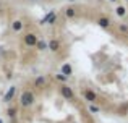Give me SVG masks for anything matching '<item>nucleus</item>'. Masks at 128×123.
Listing matches in <instances>:
<instances>
[{
    "label": "nucleus",
    "mask_w": 128,
    "mask_h": 123,
    "mask_svg": "<svg viewBox=\"0 0 128 123\" xmlns=\"http://www.w3.org/2000/svg\"><path fill=\"white\" fill-rule=\"evenodd\" d=\"M6 115H8L10 118H15L16 117V109H13V107H10L8 110H6Z\"/></svg>",
    "instance_id": "obj_11"
},
{
    "label": "nucleus",
    "mask_w": 128,
    "mask_h": 123,
    "mask_svg": "<svg viewBox=\"0 0 128 123\" xmlns=\"http://www.w3.org/2000/svg\"><path fill=\"white\" fill-rule=\"evenodd\" d=\"M34 84L36 86H44V84H46V78H44V76H39V78L34 81Z\"/></svg>",
    "instance_id": "obj_12"
},
{
    "label": "nucleus",
    "mask_w": 128,
    "mask_h": 123,
    "mask_svg": "<svg viewBox=\"0 0 128 123\" xmlns=\"http://www.w3.org/2000/svg\"><path fill=\"white\" fill-rule=\"evenodd\" d=\"M12 28H13V31H21L23 29V21H20V19H16V21H13V24H12Z\"/></svg>",
    "instance_id": "obj_9"
},
{
    "label": "nucleus",
    "mask_w": 128,
    "mask_h": 123,
    "mask_svg": "<svg viewBox=\"0 0 128 123\" xmlns=\"http://www.w3.org/2000/svg\"><path fill=\"white\" fill-rule=\"evenodd\" d=\"M120 31H122V32H128V26H125V24H120Z\"/></svg>",
    "instance_id": "obj_17"
},
{
    "label": "nucleus",
    "mask_w": 128,
    "mask_h": 123,
    "mask_svg": "<svg viewBox=\"0 0 128 123\" xmlns=\"http://www.w3.org/2000/svg\"><path fill=\"white\" fill-rule=\"evenodd\" d=\"M54 21H55V13L50 11V13H47V15L41 19V24H47V23H49V24H52Z\"/></svg>",
    "instance_id": "obj_5"
},
{
    "label": "nucleus",
    "mask_w": 128,
    "mask_h": 123,
    "mask_svg": "<svg viewBox=\"0 0 128 123\" xmlns=\"http://www.w3.org/2000/svg\"><path fill=\"white\" fill-rule=\"evenodd\" d=\"M24 44L29 45V47H34V45L38 44V37H36V34H32V32L26 34L24 36Z\"/></svg>",
    "instance_id": "obj_3"
},
{
    "label": "nucleus",
    "mask_w": 128,
    "mask_h": 123,
    "mask_svg": "<svg viewBox=\"0 0 128 123\" xmlns=\"http://www.w3.org/2000/svg\"><path fill=\"white\" fill-rule=\"evenodd\" d=\"M66 16H68V18H73V16H75V10L73 8H66Z\"/></svg>",
    "instance_id": "obj_15"
},
{
    "label": "nucleus",
    "mask_w": 128,
    "mask_h": 123,
    "mask_svg": "<svg viewBox=\"0 0 128 123\" xmlns=\"http://www.w3.org/2000/svg\"><path fill=\"white\" fill-rule=\"evenodd\" d=\"M34 101H36V97L31 91H23L21 96H20V104H21V107H31V105L34 104Z\"/></svg>",
    "instance_id": "obj_1"
},
{
    "label": "nucleus",
    "mask_w": 128,
    "mask_h": 123,
    "mask_svg": "<svg viewBox=\"0 0 128 123\" xmlns=\"http://www.w3.org/2000/svg\"><path fill=\"white\" fill-rule=\"evenodd\" d=\"M126 2H128V0H126Z\"/></svg>",
    "instance_id": "obj_21"
},
{
    "label": "nucleus",
    "mask_w": 128,
    "mask_h": 123,
    "mask_svg": "<svg viewBox=\"0 0 128 123\" xmlns=\"http://www.w3.org/2000/svg\"><path fill=\"white\" fill-rule=\"evenodd\" d=\"M60 92H62V96L65 99H68V101H73V99H75V94H73L72 88H68L66 84H62V86H60Z\"/></svg>",
    "instance_id": "obj_2"
},
{
    "label": "nucleus",
    "mask_w": 128,
    "mask_h": 123,
    "mask_svg": "<svg viewBox=\"0 0 128 123\" xmlns=\"http://www.w3.org/2000/svg\"><path fill=\"white\" fill-rule=\"evenodd\" d=\"M110 2H117V0H110Z\"/></svg>",
    "instance_id": "obj_19"
},
{
    "label": "nucleus",
    "mask_w": 128,
    "mask_h": 123,
    "mask_svg": "<svg viewBox=\"0 0 128 123\" xmlns=\"http://www.w3.org/2000/svg\"><path fill=\"white\" fill-rule=\"evenodd\" d=\"M89 110L91 112H99V109H97L96 105H89Z\"/></svg>",
    "instance_id": "obj_18"
},
{
    "label": "nucleus",
    "mask_w": 128,
    "mask_h": 123,
    "mask_svg": "<svg viewBox=\"0 0 128 123\" xmlns=\"http://www.w3.org/2000/svg\"><path fill=\"white\" fill-rule=\"evenodd\" d=\"M57 79H58V81H62V83H65L66 81V76H63L62 73H60V75H57Z\"/></svg>",
    "instance_id": "obj_16"
},
{
    "label": "nucleus",
    "mask_w": 128,
    "mask_h": 123,
    "mask_svg": "<svg viewBox=\"0 0 128 123\" xmlns=\"http://www.w3.org/2000/svg\"><path fill=\"white\" fill-rule=\"evenodd\" d=\"M117 15H118V16H125L126 15L125 6H118V8H117Z\"/></svg>",
    "instance_id": "obj_14"
},
{
    "label": "nucleus",
    "mask_w": 128,
    "mask_h": 123,
    "mask_svg": "<svg viewBox=\"0 0 128 123\" xmlns=\"http://www.w3.org/2000/svg\"><path fill=\"white\" fill-rule=\"evenodd\" d=\"M97 24H99L100 28H109L110 21H109L107 18H99V19H97Z\"/></svg>",
    "instance_id": "obj_10"
},
{
    "label": "nucleus",
    "mask_w": 128,
    "mask_h": 123,
    "mask_svg": "<svg viewBox=\"0 0 128 123\" xmlns=\"http://www.w3.org/2000/svg\"><path fill=\"white\" fill-rule=\"evenodd\" d=\"M47 47H49L52 52H58V50H60V41H57V39H52V41H49Z\"/></svg>",
    "instance_id": "obj_7"
},
{
    "label": "nucleus",
    "mask_w": 128,
    "mask_h": 123,
    "mask_svg": "<svg viewBox=\"0 0 128 123\" xmlns=\"http://www.w3.org/2000/svg\"><path fill=\"white\" fill-rule=\"evenodd\" d=\"M62 75L66 76V78L72 75V65H70V63H65V65L62 66Z\"/></svg>",
    "instance_id": "obj_8"
},
{
    "label": "nucleus",
    "mask_w": 128,
    "mask_h": 123,
    "mask_svg": "<svg viewBox=\"0 0 128 123\" xmlns=\"http://www.w3.org/2000/svg\"><path fill=\"white\" fill-rule=\"evenodd\" d=\"M15 92H16V88H15V86H12V88L5 92V96H3V102H10L13 97H15Z\"/></svg>",
    "instance_id": "obj_6"
},
{
    "label": "nucleus",
    "mask_w": 128,
    "mask_h": 123,
    "mask_svg": "<svg viewBox=\"0 0 128 123\" xmlns=\"http://www.w3.org/2000/svg\"><path fill=\"white\" fill-rule=\"evenodd\" d=\"M0 123H3V122H2V120H0Z\"/></svg>",
    "instance_id": "obj_20"
},
{
    "label": "nucleus",
    "mask_w": 128,
    "mask_h": 123,
    "mask_svg": "<svg viewBox=\"0 0 128 123\" xmlns=\"http://www.w3.org/2000/svg\"><path fill=\"white\" fill-rule=\"evenodd\" d=\"M84 99L88 102H91V104H92V102H97V94L94 91H91V89H86L84 91Z\"/></svg>",
    "instance_id": "obj_4"
},
{
    "label": "nucleus",
    "mask_w": 128,
    "mask_h": 123,
    "mask_svg": "<svg viewBox=\"0 0 128 123\" xmlns=\"http://www.w3.org/2000/svg\"><path fill=\"white\" fill-rule=\"evenodd\" d=\"M36 47H38L39 50H46V49H47V44H46L44 41H38V44H36Z\"/></svg>",
    "instance_id": "obj_13"
}]
</instances>
